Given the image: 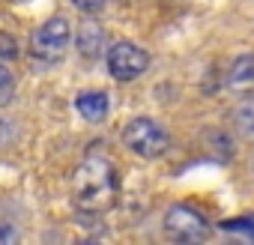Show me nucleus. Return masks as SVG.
<instances>
[{
    "instance_id": "1",
    "label": "nucleus",
    "mask_w": 254,
    "mask_h": 245,
    "mask_svg": "<svg viewBox=\"0 0 254 245\" xmlns=\"http://www.w3.org/2000/svg\"><path fill=\"white\" fill-rule=\"evenodd\" d=\"M117 197H120V177L108 159L90 156L75 168L72 200L81 212H108L117 203Z\"/></svg>"
},
{
    "instance_id": "2",
    "label": "nucleus",
    "mask_w": 254,
    "mask_h": 245,
    "mask_svg": "<svg viewBox=\"0 0 254 245\" xmlns=\"http://www.w3.org/2000/svg\"><path fill=\"white\" fill-rule=\"evenodd\" d=\"M123 144L141 159H162L168 153V147H171V135L156 120L138 117L123 129Z\"/></svg>"
},
{
    "instance_id": "3",
    "label": "nucleus",
    "mask_w": 254,
    "mask_h": 245,
    "mask_svg": "<svg viewBox=\"0 0 254 245\" xmlns=\"http://www.w3.org/2000/svg\"><path fill=\"white\" fill-rule=\"evenodd\" d=\"M72 42V27L66 18H48L30 39V51L39 60H60Z\"/></svg>"
},
{
    "instance_id": "4",
    "label": "nucleus",
    "mask_w": 254,
    "mask_h": 245,
    "mask_svg": "<svg viewBox=\"0 0 254 245\" xmlns=\"http://www.w3.org/2000/svg\"><path fill=\"white\" fill-rule=\"evenodd\" d=\"M165 230L177 242H203L212 233L203 212H197L191 206H171L168 215H165Z\"/></svg>"
},
{
    "instance_id": "5",
    "label": "nucleus",
    "mask_w": 254,
    "mask_h": 245,
    "mask_svg": "<svg viewBox=\"0 0 254 245\" xmlns=\"http://www.w3.org/2000/svg\"><path fill=\"white\" fill-rule=\"evenodd\" d=\"M105 57H108V72L117 81H135L150 66V54L135 42H117V45L108 48Z\"/></svg>"
},
{
    "instance_id": "6",
    "label": "nucleus",
    "mask_w": 254,
    "mask_h": 245,
    "mask_svg": "<svg viewBox=\"0 0 254 245\" xmlns=\"http://www.w3.org/2000/svg\"><path fill=\"white\" fill-rule=\"evenodd\" d=\"M75 45H78V51L87 57V60H96L99 54H105V45H108V33H105V27L99 24V21H81V27H78V33H75Z\"/></svg>"
},
{
    "instance_id": "7",
    "label": "nucleus",
    "mask_w": 254,
    "mask_h": 245,
    "mask_svg": "<svg viewBox=\"0 0 254 245\" xmlns=\"http://www.w3.org/2000/svg\"><path fill=\"white\" fill-rule=\"evenodd\" d=\"M75 108H78V114L84 117V120H90V122H102L105 117H108V93H102V90H87V93H81L78 99H75Z\"/></svg>"
},
{
    "instance_id": "8",
    "label": "nucleus",
    "mask_w": 254,
    "mask_h": 245,
    "mask_svg": "<svg viewBox=\"0 0 254 245\" xmlns=\"http://www.w3.org/2000/svg\"><path fill=\"white\" fill-rule=\"evenodd\" d=\"M227 87L236 93H251L254 90V54L236 57V63L227 72Z\"/></svg>"
},
{
    "instance_id": "9",
    "label": "nucleus",
    "mask_w": 254,
    "mask_h": 245,
    "mask_svg": "<svg viewBox=\"0 0 254 245\" xmlns=\"http://www.w3.org/2000/svg\"><path fill=\"white\" fill-rule=\"evenodd\" d=\"M233 126H236V132L245 141H254V99L251 102H242L233 111Z\"/></svg>"
},
{
    "instance_id": "10",
    "label": "nucleus",
    "mask_w": 254,
    "mask_h": 245,
    "mask_svg": "<svg viewBox=\"0 0 254 245\" xmlns=\"http://www.w3.org/2000/svg\"><path fill=\"white\" fill-rule=\"evenodd\" d=\"M221 230H227V233H242L245 239H251V242H254V215L227 218V221H221Z\"/></svg>"
},
{
    "instance_id": "11",
    "label": "nucleus",
    "mask_w": 254,
    "mask_h": 245,
    "mask_svg": "<svg viewBox=\"0 0 254 245\" xmlns=\"http://www.w3.org/2000/svg\"><path fill=\"white\" fill-rule=\"evenodd\" d=\"M12 96H15V78L3 63H0V108H6L12 102Z\"/></svg>"
},
{
    "instance_id": "12",
    "label": "nucleus",
    "mask_w": 254,
    "mask_h": 245,
    "mask_svg": "<svg viewBox=\"0 0 254 245\" xmlns=\"http://www.w3.org/2000/svg\"><path fill=\"white\" fill-rule=\"evenodd\" d=\"M15 57H18V42L0 30V60H15Z\"/></svg>"
},
{
    "instance_id": "13",
    "label": "nucleus",
    "mask_w": 254,
    "mask_h": 245,
    "mask_svg": "<svg viewBox=\"0 0 254 245\" xmlns=\"http://www.w3.org/2000/svg\"><path fill=\"white\" fill-rule=\"evenodd\" d=\"M72 6L84 15H99L105 6H108V0H72Z\"/></svg>"
},
{
    "instance_id": "14",
    "label": "nucleus",
    "mask_w": 254,
    "mask_h": 245,
    "mask_svg": "<svg viewBox=\"0 0 254 245\" xmlns=\"http://www.w3.org/2000/svg\"><path fill=\"white\" fill-rule=\"evenodd\" d=\"M3 242H15V230L12 227H0V245Z\"/></svg>"
},
{
    "instance_id": "15",
    "label": "nucleus",
    "mask_w": 254,
    "mask_h": 245,
    "mask_svg": "<svg viewBox=\"0 0 254 245\" xmlns=\"http://www.w3.org/2000/svg\"><path fill=\"white\" fill-rule=\"evenodd\" d=\"M15 3H24V0H15Z\"/></svg>"
}]
</instances>
